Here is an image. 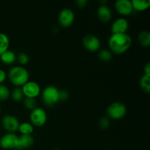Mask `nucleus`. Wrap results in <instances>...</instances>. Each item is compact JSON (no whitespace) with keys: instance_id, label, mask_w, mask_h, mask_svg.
Masks as SVG:
<instances>
[{"instance_id":"1","label":"nucleus","mask_w":150,"mask_h":150,"mask_svg":"<svg viewBox=\"0 0 150 150\" xmlns=\"http://www.w3.org/2000/svg\"><path fill=\"white\" fill-rule=\"evenodd\" d=\"M131 44V38L127 33L112 34L108 41L109 51L117 55H120L128 51Z\"/></svg>"},{"instance_id":"2","label":"nucleus","mask_w":150,"mask_h":150,"mask_svg":"<svg viewBox=\"0 0 150 150\" xmlns=\"http://www.w3.org/2000/svg\"><path fill=\"white\" fill-rule=\"evenodd\" d=\"M7 76L12 84L16 87L23 86L26 82L29 81V72L23 66H14L11 67Z\"/></svg>"},{"instance_id":"3","label":"nucleus","mask_w":150,"mask_h":150,"mask_svg":"<svg viewBox=\"0 0 150 150\" xmlns=\"http://www.w3.org/2000/svg\"><path fill=\"white\" fill-rule=\"evenodd\" d=\"M42 99L48 106H53L59 101V90L54 86H48L42 92Z\"/></svg>"},{"instance_id":"4","label":"nucleus","mask_w":150,"mask_h":150,"mask_svg":"<svg viewBox=\"0 0 150 150\" xmlns=\"http://www.w3.org/2000/svg\"><path fill=\"white\" fill-rule=\"evenodd\" d=\"M127 114V107L121 102H114L107 108V115L110 119L119 120L122 119Z\"/></svg>"},{"instance_id":"5","label":"nucleus","mask_w":150,"mask_h":150,"mask_svg":"<svg viewBox=\"0 0 150 150\" xmlns=\"http://www.w3.org/2000/svg\"><path fill=\"white\" fill-rule=\"evenodd\" d=\"M47 114L42 108H38L32 110L29 115L31 124L36 127H42L47 122Z\"/></svg>"},{"instance_id":"6","label":"nucleus","mask_w":150,"mask_h":150,"mask_svg":"<svg viewBox=\"0 0 150 150\" xmlns=\"http://www.w3.org/2000/svg\"><path fill=\"white\" fill-rule=\"evenodd\" d=\"M83 47L86 48L87 51L91 52H96L100 48V40L99 38L95 35L89 34L83 37V40H82Z\"/></svg>"},{"instance_id":"7","label":"nucleus","mask_w":150,"mask_h":150,"mask_svg":"<svg viewBox=\"0 0 150 150\" xmlns=\"http://www.w3.org/2000/svg\"><path fill=\"white\" fill-rule=\"evenodd\" d=\"M21 90L25 98H36L40 94V86L37 82L29 81L22 86Z\"/></svg>"},{"instance_id":"8","label":"nucleus","mask_w":150,"mask_h":150,"mask_svg":"<svg viewBox=\"0 0 150 150\" xmlns=\"http://www.w3.org/2000/svg\"><path fill=\"white\" fill-rule=\"evenodd\" d=\"M1 125L4 130L8 133H14L18 130L20 125L18 120L13 115H5L1 119Z\"/></svg>"},{"instance_id":"9","label":"nucleus","mask_w":150,"mask_h":150,"mask_svg":"<svg viewBox=\"0 0 150 150\" xmlns=\"http://www.w3.org/2000/svg\"><path fill=\"white\" fill-rule=\"evenodd\" d=\"M75 20V14L73 10L69 8H64L60 11L58 16V21L60 26L67 28L71 26Z\"/></svg>"},{"instance_id":"10","label":"nucleus","mask_w":150,"mask_h":150,"mask_svg":"<svg viewBox=\"0 0 150 150\" xmlns=\"http://www.w3.org/2000/svg\"><path fill=\"white\" fill-rule=\"evenodd\" d=\"M18 136L15 133H8L0 139V146L4 149H16Z\"/></svg>"},{"instance_id":"11","label":"nucleus","mask_w":150,"mask_h":150,"mask_svg":"<svg viewBox=\"0 0 150 150\" xmlns=\"http://www.w3.org/2000/svg\"><path fill=\"white\" fill-rule=\"evenodd\" d=\"M114 8L119 14L127 16L133 12L131 1L130 0H117L114 4Z\"/></svg>"},{"instance_id":"12","label":"nucleus","mask_w":150,"mask_h":150,"mask_svg":"<svg viewBox=\"0 0 150 150\" xmlns=\"http://www.w3.org/2000/svg\"><path fill=\"white\" fill-rule=\"evenodd\" d=\"M129 28V23L127 19L124 18H120L113 22L111 25V32L112 34L127 33Z\"/></svg>"},{"instance_id":"13","label":"nucleus","mask_w":150,"mask_h":150,"mask_svg":"<svg viewBox=\"0 0 150 150\" xmlns=\"http://www.w3.org/2000/svg\"><path fill=\"white\" fill-rule=\"evenodd\" d=\"M34 144V138L32 135H21L18 136L16 149L23 150L30 148Z\"/></svg>"},{"instance_id":"14","label":"nucleus","mask_w":150,"mask_h":150,"mask_svg":"<svg viewBox=\"0 0 150 150\" xmlns=\"http://www.w3.org/2000/svg\"><path fill=\"white\" fill-rule=\"evenodd\" d=\"M98 18L103 23H108L112 17V12L106 4H101L97 11Z\"/></svg>"},{"instance_id":"15","label":"nucleus","mask_w":150,"mask_h":150,"mask_svg":"<svg viewBox=\"0 0 150 150\" xmlns=\"http://www.w3.org/2000/svg\"><path fill=\"white\" fill-rule=\"evenodd\" d=\"M0 60L3 64L6 65H10L16 62V55L13 51L7 50L4 53H3L0 56Z\"/></svg>"},{"instance_id":"16","label":"nucleus","mask_w":150,"mask_h":150,"mask_svg":"<svg viewBox=\"0 0 150 150\" xmlns=\"http://www.w3.org/2000/svg\"><path fill=\"white\" fill-rule=\"evenodd\" d=\"M133 10L136 11H144L150 6L149 0H133L131 1Z\"/></svg>"},{"instance_id":"17","label":"nucleus","mask_w":150,"mask_h":150,"mask_svg":"<svg viewBox=\"0 0 150 150\" xmlns=\"http://www.w3.org/2000/svg\"><path fill=\"white\" fill-rule=\"evenodd\" d=\"M138 40L142 46L147 48L150 45V33L147 31H142L138 35Z\"/></svg>"},{"instance_id":"18","label":"nucleus","mask_w":150,"mask_h":150,"mask_svg":"<svg viewBox=\"0 0 150 150\" xmlns=\"http://www.w3.org/2000/svg\"><path fill=\"white\" fill-rule=\"evenodd\" d=\"M10 46V39L6 34L0 32V56L7 51Z\"/></svg>"},{"instance_id":"19","label":"nucleus","mask_w":150,"mask_h":150,"mask_svg":"<svg viewBox=\"0 0 150 150\" xmlns=\"http://www.w3.org/2000/svg\"><path fill=\"white\" fill-rule=\"evenodd\" d=\"M18 130L21 135H31L34 131V127L31 123L23 122L20 124Z\"/></svg>"},{"instance_id":"20","label":"nucleus","mask_w":150,"mask_h":150,"mask_svg":"<svg viewBox=\"0 0 150 150\" xmlns=\"http://www.w3.org/2000/svg\"><path fill=\"white\" fill-rule=\"evenodd\" d=\"M140 86L143 92L149 95L150 92V76L144 75L140 79Z\"/></svg>"},{"instance_id":"21","label":"nucleus","mask_w":150,"mask_h":150,"mask_svg":"<svg viewBox=\"0 0 150 150\" xmlns=\"http://www.w3.org/2000/svg\"><path fill=\"white\" fill-rule=\"evenodd\" d=\"M98 57L100 60L104 62H110L113 58V54L108 49H102L98 53Z\"/></svg>"},{"instance_id":"22","label":"nucleus","mask_w":150,"mask_h":150,"mask_svg":"<svg viewBox=\"0 0 150 150\" xmlns=\"http://www.w3.org/2000/svg\"><path fill=\"white\" fill-rule=\"evenodd\" d=\"M10 96H11L13 100L16 103L23 101V98H24V95H23V92H22L21 88V87L15 88L13 90V92H10Z\"/></svg>"},{"instance_id":"23","label":"nucleus","mask_w":150,"mask_h":150,"mask_svg":"<svg viewBox=\"0 0 150 150\" xmlns=\"http://www.w3.org/2000/svg\"><path fill=\"white\" fill-rule=\"evenodd\" d=\"M23 105L27 109L32 111L33 109L37 108V100L35 98H24L23 100Z\"/></svg>"},{"instance_id":"24","label":"nucleus","mask_w":150,"mask_h":150,"mask_svg":"<svg viewBox=\"0 0 150 150\" xmlns=\"http://www.w3.org/2000/svg\"><path fill=\"white\" fill-rule=\"evenodd\" d=\"M10 97V91L4 84H0V101H5Z\"/></svg>"},{"instance_id":"25","label":"nucleus","mask_w":150,"mask_h":150,"mask_svg":"<svg viewBox=\"0 0 150 150\" xmlns=\"http://www.w3.org/2000/svg\"><path fill=\"white\" fill-rule=\"evenodd\" d=\"M16 60H18V62H19V64H21V65H25V64H27L29 62V56L26 54V53H19L18 55L16 57Z\"/></svg>"},{"instance_id":"26","label":"nucleus","mask_w":150,"mask_h":150,"mask_svg":"<svg viewBox=\"0 0 150 150\" xmlns=\"http://www.w3.org/2000/svg\"><path fill=\"white\" fill-rule=\"evenodd\" d=\"M110 125L109 118L108 117H103L99 121V126L102 130H106Z\"/></svg>"},{"instance_id":"27","label":"nucleus","mask_w":150,"mask_h":150,"mask_svg":"<svg viewBox=\"0 0 150 150\" xmlns=\"http://www.w3.org/2000/svg\"><path fill=\"white\" fill-rule=\"evenodd\" d=\"M69 98V93L66 90H59V101H66Z\"/></svg>"},{"instance_id":"28","label":"nucleus","mask_w":150,"mask_h":150,"mask_svg":"<svg viewBox=\"0 0 150 150\" xmlns=\"http://www.w3.org/2000/svg\"><path fill=\"white\" fill-rule=\"evenodd\" d=\"M87 0H77V1H76V4L79 8H83V7H85L86 6V4H87Z\"/></svg>"},{"instance_id":"29","label":"nucleus","mask_w":150,"mask_h":150,"mask_svg":"<svg viewBox=\"0 0 150 150\" xmlns=\"http://www.w3.org/2000/svg\"><path fill=\"white\" fill-rule=\"evenodd\" d=\"M6 79H7V73L2 69H0V84H3Z\"/></svg>"},{"instance_id":"30","label":"nucleus","mask_w":150,"mask_h":150,"mask_svg":"<svg viewBox=\"0 0 150 150\" xmlns=\"http://www.w3.org/2000/svg\"><path fill=\"white\" fill-rule=\"evenodd\" d=\"M144 73L146 76H150V63L147 62L145 64L144 67Z\"/></svg>"},{"instance_id":"31","label":"nucleus","mask_w":150,"mask_h":150,"mask_svg":"<svg viewBox=\"0 0 150 150\" xmlns=\"http://www.w3.org/2000/svg\"><path fill=\"white\" fill-rule=\"evenodd\" d=\"M1 106H0V115H1Z\"/></svg>"},{"instance_id":"32","label":"nucleus","mask_w":150,"mask_h":150,"mask_svg":"<svg viewBox=\"0 0 150 150\" xmlns=\"http://www.w3.org/2000/svg\"><path fill=\"white\" fill-rule=\"evenodd\" d=\"M54 150H60V149H54Z\"/></svg>"},{"instance_id":"33","label":"nucleus","mask_w":150,"mask_h":150,"mask_svg":"<svg viewBox=\"0 0 150 150\" xmlns=\"http://www.w3.org/2000/svg\"><path fill=\"white\" fill-rule=\"evenodd\" d=\"M107 150H111V149H107Z\"/></svg>"}]
</instances>
